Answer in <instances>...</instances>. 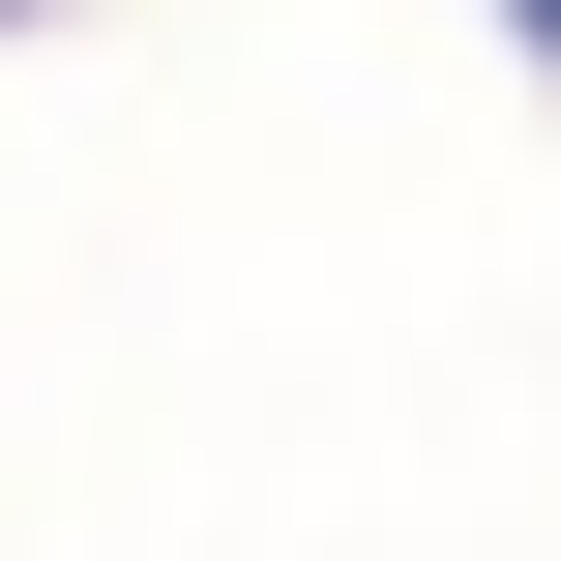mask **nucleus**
<instances>
[{"mask_svg": "<svg viewBox=\"0 0 561 561\" xmlns=\"http://www.w3.org/2000/svg\"><path fill=\"white\" fill-rule=\"evenodd\" d=\"M533 30H561V0H533Z\"/></svg>", "mask_w": 561, "mask_h": 561, "instance_id": "nucleus-1", "label": "nucleus"}]
</instances>
